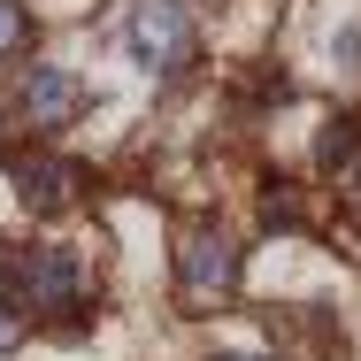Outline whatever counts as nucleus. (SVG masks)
I'll return each mask as SVG.
<instances>
[{
  "mask_svg": "<svg viewBox=\"0 0 361 361\" xmlns=\"http://www.w3.org/2000/svg\"><path fill=\"white\" fill-rule=\"evenodd\" d=\"M238 269H246V238H231V223H192L177 238V307L185 315H216L238 292Z\"/></svg>",
  "mask_w": 361,
  "mask_h": 361,
  "instance_id": "1",
  "label": "nucleus"
},
{
  "mask_svg": "<svg viewBox=\"0 0 361 361\" xmlns=\"http://www.w3.org/2000/svg\"><path fill=\"white\" fill-rule=\"evenodd\" d=\"M208 361H277V354H208Z\"/></svg>",
  "mask_w": 361,
  "mask_h": 361,
  "instance_id": "11",
  "label": "nucleus"
},
{
  "mask_svg": "<svg viewBox=\"0 0 361 361\" xmlns=\"http://www.w3.org/2000/svg\"><path fill=\"white\" fill-rule=\"evenodd\" d=\"M8 177H16V200H23L39 223H54V216H70V208L92 200V169L70 161V154H47V146H39V154H16Z\"/></svg>",
  "mask_w": 361,
  "mask_h": 361,
  "instance_id": "4",
  "label": "nucleus"
},
{
  "mask_svg": "<svg viewBox=\"0 0 361 361\" xmlns=\"http://www.w3.org/2000/svg\"><path fill=\"white\" fill-rule=\"evenodd\" d=\"M16 346H23V315H16V307H8V300H0V361L16 354Z\"/></svg>",
  "mask_w": 361,
  "mask_h": 361,
  "instance_id": "10",
  "label": "nucleus"
},
{
  "mask_svg": "<svg viewBox=\"0 0 361 361\" xmlns=\"http://www.w3.org/2000/svg\"><path fill=\"white\" fill-rule=\"evenodd\" d=\"M346 200H354V216H361V177H354V185H346Z\"/></svg>",
  "mask_w": 361,
  "mask_h": 361,
  "instance_id": "12",
  "label": "nucleus"
},
{
  "mask_svg": "<svg viewBox=\"0 0 361 361\" xmlns=\"http://www.w3.org/2000/svg\"><path fill=\"white\" fill-rule=\"evenodd\" d=\"M277 223H300V192L292 185H269L262 192V231H277Z\"/></svg>",
  "mask_w": 361,
  "mask_h": 361,
  "instance_id": "8",
  "label": "nucleus"
},
{
  "mask_svg": "<svg viewBox=\"0 0 361 361\" xmlns=\"http://www.w3.org/2000/svg\"><path fill=\"white\" fill-rule=\"evenodd\" d=\"M16 300H31L39 315H54V323H85V262H77L62 238H31L23 254H16Z\"/></svg>",
  "mask_w": 361,
  "mask_h": 361,
  "instance_id": "3",
  "label": "nucleus"
},
{
  "mask_svg": "<svg viewBox=\"0 0 361 361\" xmlns=\"http://www.w3.org/2000/svg\"><path fill=\"white\" fill-rule=\"evenodd\" d=\"M16 108H23V123H31L39 139H54V131H70L77 116H85V77L62 70V62H39V70H23Z\"/></svg>",
  "mask_w": 361,
  "mask_h": 361,
  "instance_id": "5",
  "label": "nucleus"
},
{
  "mask_svg": "<svg viewBox=\"0 0 361 361\" xmlns=\"http://www.w3.org/2000/svg\"><path fill=\"white\" fill-rule=\"evenodd\" d=\"M315 169L338 177V185L361 177V116H331V123L315 131Z\"/></svg>",
  "mask_w": 361,
  "mask_h": 361,
  "instance_id": "6",
  "label": "nucleus"
},
{
  "mask_svg": "<svg viewBox=\"0 0 361 361\" xmlns=\"http://www.w3.org/2000/svg\"><path fill=\"white\" fill-rule=\"evenodd\" d=\"M31 47V8L23 0H0V62H16Z\"/></svg>",
  "mask_w": 361,
  "mask_h": 361,
  "instance_id": "7",
  "label": "nucleus"
},
{
  "mask_svg": "<svg viewBox=\"0 0 361 361\" xmlns=\"http://www.w3.org/2000/svg\"><path fill=\"white\" fill-rule=\"evenodd\" d=\"M331 62L346 77H361V31H338V39H331Z\"/></svg>",
  "mask_w": 361,
  "mask_h": 361,
  "instance_id": "9",
  "label": "nucleus"
},
{
  "mask_svg": "<svg viewBox=\"0 0 361 361\" xmlns=\"http://www.w3.org/2000/svg\"><path fill=\"white\" fill-rule=\"evenodd\" d=\"M123 47L146 77H185L200 62V23H192V0H131L123 16Z\"/></svg>",
  "mask_w": 361,
  "mask_h": 361,
  "instance_id": "2",
  "label": "nucleus"
}]
</instances>
